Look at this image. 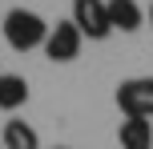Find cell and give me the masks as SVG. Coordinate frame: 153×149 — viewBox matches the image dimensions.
Instances as JSON below:
<instances>
[{
  "instance_id": "cell-1",
  "label": "cell",
  "mask_w": 153,
  "mask_h": 149,
  "mask_svg": "<svg viewBox=\"0 0 153 149\" xmlns=\"http://www.w3.org/2000/svg\"><path fill=\"white\" fill-rule=\"evenodd\" d=\"M48 36V24L40 20L32 8H12V12L4 16V40L16 48V53H32V48H40Z\"/></svg>"
},
{
  "instance_id": "cell-2",
  "label": "cell",
  "mask_w": 153,
  "mask_h": 149,
  "mask_svg": "<svg viewBox=\"0 0 153 149\" xmlns=\"http://www.w3.org/2000/svg\"><path fill=\"white\" fill-rule=\"evenodd\" d=\"M117 109L125 117L153 121V77H129L117 85Z\"/></svg>"
},
{
  "instance_id": "cell-3",
  "label": "cell",
  "mask_w": 153,
  "mask_h": 149,
  "mask_svg": "<svg viewBox=\"0 0 153 149\" xmlns=\"http://www.w3.org/2000/svg\"><path fill=\"white\" fill-rule=\"evenodd\" d=\"M73 24H76V32L89 36V40H105L109 32H113L105 0H73Z\"/></svg>"
},
{
  "instance_id": "cell-4",
  "label": "cell",
  "mask_w": 153,
  "mask_h": 149,
  "mask_svg": "<svg viewBox=\"0 0 153 149\" xmlns=\"http://www.w3.org/2000/svg\"><path fill=\"white\" fill-rule=\"evenodd\" d=\"M81 32H76V24L73 20H56V24H48V36H45V56L48 61H56V64H65V61H73L76 53H81Z\"/></svg>"
},
{
  "instance_id": "cell-5",
  "label": "cell",
  "mask_w": 153,
  "mask_h": 149,
  "mask_svg": "<svg viewBox=\"0 0 153 149\" xmlns=\"http://www.w3.org/2000/svg\"><path fill=\"white\" fill-rule=\"evenodd\" d=\"M109 8V24H113V32H137L141 20H145V12H141L137 0H105Z\"/></svg>"
},
{
  "instance_id": "cell-6",
  "label": "cell",
  "mask_w": 153,
  "mask_h": 149,
  "mask_svg": "<svg viewBox=\"0 0 153 149\" xmlns=\"http://www.w3.org/2000/svg\"><path fill=\"white\" fill-rule=\"evenodd\" d=\"M117 141H121V149H153V121L125 117L117 129Z\"/></svg>"
},
{
  "instance_id": "cell-7",
  "label": "cell",
  "mask_w": 153,
  "mask_h": 149,
  "mask_svg": "<svg viewBox=\"0 0 153 149\" xmlns=\"http://www.w3.org/2000/svg\"><path fill=\"white\" fill-rule=\"evenodd\" d=\"M0 145L4 149H40V137L28 121H4V133H0Z\"/></svg>"
},
{
  "instance_id": "cell-8",
  "label": "cell",
  "mask_w": 153,
  "mask_h": 149,
  "mask_svg": "<svg viewBox=\"0 0 153 149\" xmlns=\"http://www.w3.org/2000/svg\"><path fill=\"white\" fill-rule=\"evenodd\" d=\"M24 101H28V81L16 77V73H0V109L16 113Z\"/></svg>"
},
{
  "instance_id": "cell-9",
  "label": "cell",
  "mask_w": 153,
  "mask_h": 149,
  "mask_svg": "<svg viewBox=\"0 0 153 149\" xmlns=\"http://www.w3.org/2000/svg\"><path fill=\"white\" fill-rule=\"evenodd\" d=\"M145 16H149V24H153V4H149V12H145Z\"/></svg>"
},
{
  "instance_id": "cell-10",
  "label": "cell",
  "mask_w": 153,
  "mask_h": 149,
  "mask_svg": "<svg viewBox=\"0 0 153 149\" xmlns=\"http://www.w3.org/2000/svg\"><path fill=\"white\" fill-rule=\"evenodd\" d=\"M53 149H69V145H53Z\"/></svg>"
},
{
  "instance_id": "cell-11",
  "label": "cell",
  "mask_w": 153,
  "mask_h": 149,
  "mask_svg": "<svg viewBox=\"0 0 153 149\" xmlns=\"http://www.w3.org/2000/svg\"><path fill=\"white\" fill-rule=\"evenodd\" d=\"M0 149H4V145H0Z\"/></svg>"
}]
</instances>
